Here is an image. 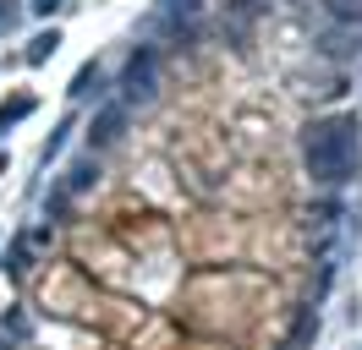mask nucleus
I'll use <instances>...</instances> for the list:
<instances>
[{"mask_svg": "<svg viewBox=\"0 0 362 350\" xmlns=\"http://www.w3.org/2000/svg\"><path fill=\"white\" fill-rule=\"evenodd\" d=\"M357 115H329L308 126V175L318 186H340L357 164Z\"/></svg>", "mask_w": 362, "mask_h": 350, "instance_id": "nucleus-1", "label": "nucleus"}, {"mask_svg": "<svg viewBox=\"0 0 362 350\" xmlns=\"http://www.w3.org/2000/svg\"><path fill=\"white\" fill-rule=\"evenodd\" d=\"M154 55H137L132 66H127V93H132V99H148V93H154Z\"/></svg>", "mask_w": 362, "mask_h": 350, "instance_id": "nucleus-2", "label": "nucleus"}, {"mask_svg": "<svg viewBox=\"0 0 362 350\" xmlns=\"http://www.w3.org/2000/svg\"><path fill=\"white\" fill-rule=\"evenodd\" d=\"M121 137V115H105L99 126H93V143H115Z\"/></svg>", "mask_w": 362, "mask_h": 350, "instance_id": "nucleus-3", "label": "nucleus"}, {"mask_svg": "<svg viewBox=\"0 0 362 350\" xmlns=\"http://www.w3.org/2000/svg\"><path fill=\"white\" fill-rule=\"evenodd\" d=\"M28 109H33V99H28V93H23V99H11V104H0V126H6V121H23Z\"/></svg>", "mask_w": 362, "mask_h": 350, "instance_id": "nucleus-4", "label": "nucleus"}, {"mask_svg": "<svg viewBox=\"0 0 362 350\" xmlns=\"http://www.w3.org/2000/svg\"><path fill=\"white\" fill-rule=\"evenodd\" d=\"M55 44H61V39H55V33H45V39H33V49H28V61H45V55H49V49H55Z\"/></svg>", "mask_w": 362, "mask_h": 350, "instance_id": "nucleus-5", "label": "nucleus"}]
</instances>
